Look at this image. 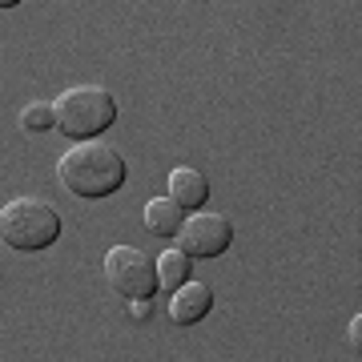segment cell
I'll list each match as a JSON object with an SVG mask.
<instances>
[{
	"instance_id": "6da1fadb",
	"label": "cell",
	"mask_w": 362,
	"mask_h": 362,
	"mask_svg": "<svg viewBox=\"0 0 362 362\" xmlns=\"http://www.w3.org/2000/svg\"><path fill=\"white\" fill-rule=\"evenodd\" d=\"M57 177L69 194L101 202V197L117 194L125 185L129 165L113 145H105L101 137H89V141H77L73 149H65V157L57 161Z\"/></svg>"
},
{
	"instance_id": "8992f818",
	"label": "cell",
	"mask_w": 362,
	"mask_h": 362,
	"mask_svg": "<svg viewBox=\"0 0 362 362\" xmlns=\"http://www.w3.org/2000/svg\"><path fill=\"white\" fill-rule=\"evenodd\" d=\"M209 310H214V290H209L206 282H194V278H185V282L173 290V298H169V318L177 326L202 322Z\"/></svg>"
},
{
	"instance_id": "52a82bcc",
	"label": "cell",
	"mask_w": 362,
	"mask_h": 362,
	"mask_svg": "<svg viewBox=\"0 0 362 362\" xmlns=\"http://www.w3.org/2000/svg\"><path fill=\"white\" fill-rule=\"evenodd\" d=\"M165 194L177 202L181 209H202L209 202V181H206V173L202 169H194V165H177L173 173H169V181H165Z\"/></svg>"
},
{
	"instance_id": "277c9868",
	"label": "cell",
	"mask_w": 362,
	"mask_h": 362,
	"mask_svg": "<svg viewBox=\"0 0 362 362\" xmlns=\"http://www.w3.org/2000/svg\"><path fill=\"white\" fill-rule=\"evenodd\" d=\"M105 282L125 298H153L157 294V266L137 246H113L105 254Z\"/></svg>"
},
{
	"instance_id": "3957f363",
	"label": "cell",
	"mask_w": 362,
	"mask_h": 362,
	"mask_svg": "<svg viewBox=\"0 0 362 362\" xmlns=\"http://www.w3.org/2000/svg\"><path fill=\"white\" fill-rule=\"evenodd\" d=\"M61 214L52 202L45 197H13L8 206L0 209V238L21 254H37L49 250L61 238Z\"/></svg>"
},
{
	"instance_id": "5b68a950",
	"label": "cell",
	"mask_w": 362,
	"mask_h": 362,
	"mask_svg": "<svg viewBox=\"0 0 362 362\" xmlns=\"http://www.w3.org/2000/svg\"><path fill=\"white\" fill-rule=\"evenodd\" d=\"M177 250L185 258H218L226 254V246L233 242V221L226 214H206V209H194V218L181 221Z\"/></svg>"
},
{
	"instance_id": "4fadbf2b",
	"label": "cell",
	"mask_w": 362,
	"mask_h": 362,
	"mask_svg": "<svg viewBox=\"0 0 362 362\" xmlns=\"http://www.w3.org/2000/svg\"><path fill=\"white\" fill-rule=\"evenodd\" d=\"M16 4H21V0H0V8H16Z\"/></svg>"
},
{
	"instance_id": "9c48e42d",
	"label": "cell",
	"mask_w": 362,
	"mask_h": 362,
	"mask_svg": "<svg viewBox=\"0 0 362 362\" xmlns=\"http://www.w3.org/2000/svg\"><path fill=\"white\" fill-rule=\"evenodd\" d=\"M153 266H157V290H177L189 278V258L177 246L161 250V258H153Z\"/></svg>"
},
{
	"instance_id": "7a4b0ae2",
	"label": "cell",
	"mask_w": 362,
	"mask_h": 362,
	"mask_svg": "<svg viewBox=\"0 0 362 362\" xmlns=\"http://www.w3.org/2000/svg\"><path fill=\"white\" fill-rule=\"evenodd\" d=\"M113 121H117V101L101 85H73L52 101V129L73 137V141L101 137Z\"/></svg>"
},
{
	"instance_id": "7c38bea8",
	"label": "cell",
	"mask_w": 362,
	"mask_h": 362,
	"mask_svg": "<svg viewBox=\"0 0 362 362\" xmlns=\"http://www.w3.org/2000/svg\"><path fill=\"white\" fill-rule=\"evenodd\" d=\"M350 346H354V358H358V350H362V318L354 314V322H350Z\"/></svg>"
},
{
	"instance_id": "ba28073f",
	"label": "cell",
	"mask_w": 362,
	"mask_h": 362,
	"mask_svg": "<svg viewBox=\"0 0 362 362\" xmlns=\"http://www.w3.org/2000/svg\"><path fill=\"white\" fill-rule=\"evenodd\" d=\"M181 221H185V209L173 202V197H149L145 202V230L157 233V238H173L181 230Z\"/></svg>"
},
{
	"instance_id": "30bf717a",
	"label": "cell",
	"mask_w": 362,
	"mask_h": 362,
	"mask_svg": "<svg viewBox=\"0 0 362 362\" xmlns=\"http://www.w3.org/2000/svg\"><path fill=\"white\" fill-rule=\"evenodd\" d=\"M21 129L25 133H45L52 129V101H33L21 109Z\"/></svg>"
},
{
	"instance_id": "8fae6325",
	"label": "cell",
	"mask_w": 362,
	"mask_h": 362,
	"mask_svg": "<svg viewBox=\"0 0 362 362\" xmlns=\"http://www.w3.org/2000/svg\"><path fill=\"white\" fill-rule=\"evenodd\" d=\"M153 314V298H129V318L133 322H149Z\"/></svg>"
}]
</instances>
